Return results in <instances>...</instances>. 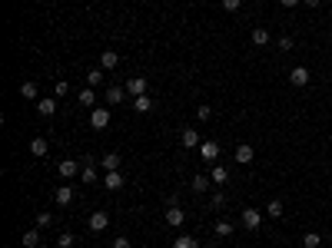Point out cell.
<instances>
[{
    "label": "cell",
    "instance_id": "6da1fadb",
    "mask_svg": "<svg viewBox=\"0 0 332 248\" xmlns=\"http://www.w3.org/2000/svg\"><path fill=\"white\" fill-rule=\"evenodd\" d=\"M90 126H93V129H107V126H110V109H107V106L90 109Z\"/></svg>",
    "mask_w": 332,
    "mask_h": 248
},
{
    "label": "cell",
    "instance_id": "7a4b0ae2",
    "mask_svg": "<svg viewBox=\"0 0 332 248\" xmlns=\"http://www.w3.org/2000/svg\"><path fill=\"white\" fill-rule=\"evenodd\" d=\"M56 172H60L63 179H76V175L83 172V166H80V162H76V159H63L60 166H56Z\"/></svg>",
    "mask_w": 332,
    "mask_h": 248
},
{
    "label": "cell",
    "instance_id": "3957f363",
    "mask_svg": "<svg viewBox=\"0 0 332 248\" xmlns=\"http://www.w3.org/2000/svg\"><path fill=\"white\" fill-rule=\"evenodd\" d=\"M123 89H126V96H133V99L143 96V93H146V76H130Z\"/></svg>",
    "mask_w": 332,
    "mask_h": 248
},
{
    "label": "cell",
    "instance_id": "277c9868",
    "mask_svg": "<svg viewBox=\"0 0 332 248\" xmlns=\"http://www.w3.org/2000/svg\"><path fill=\"white\" fill-rule=\"evenodd\" d=\"M103 186H107L110 192H116V189H123V186H126V175L120 172V169H113V172L103 175Z\"/></svg>",
    "mask_w": 332,
    "mask_h": 248
},
{
    "label": "cell",
    "instance_id": "5b68a950",
    "mask_svg": "<svg viewBox=\"0 0 332 248\" xmlns=\"http://www.w3.org/2000/svg\"><path fill=\"white\" fill-rule=\"evenodd\" d=\"M87 225H90V232H107V225H110V215L100 209V212H93V215L87 218Z\"/></svg>",
    "mask_w": 332,
    "mask_h": 248
},
{
    "label": "cell",
    "instance_id": "8992f818",
    "mask_svg": "<svg viewBox=\"0 0 332 248\" xmlns=\"http://www.w3.org/2000/svg\"><path fill=\"white\" fill-rule=\"evenodd\" d=\"M200 155L206 162H216L220 159V143H216V139H206V143H200Z\"/></svg>",
    "mask_w": 332,
    "mask_h": 248
},
{
    "label": "cell",
    "instance_id": "52a82bcc",
    "mask_svg": "<svg viewBox=\"0 0 332 248\" xmlns=\"http://www.w3.org/2000/svg\"><path fill=\"white\" fill-rule=\"evenodd\" d=\"M309 80H313V73H309L306 66H292L289 70V83H292V86H306Z\"/></svg>",
    "mask_w": 332,
    "mask_h": 248
},
{
    "label": "cell",
    "instance_id": "ba28073f",
    "mask_svg": "<svg viewBox=\"0 0 332 248\" xmlns=\"http://www.w3.org/2000/svg\"><path fill=\"white\" fill-rule=\"evenodd\" d=\"M166 222L173 225V229H180V225L186 222V212L180 209V202H176V205H166Z\"/></svg>",
    "mask_w": 332,
    "mask_h": 248
},
{
    "label": "cell",
    "instance_id": "9c48e42d",
    "mask_svg": "<svg viewBox=\"0 0 332 248\" xmlns=\"http://www.w3.org/2000/svg\"><path fill=\"white\" fill-rule=\"evenodd\" d=\"M180 146L183 149H200V132H196L193 126H189V129H183L180 132Z\"/></svg>",
    "mask_w": 332,
    "mask_h": 248
},
{
    "label": "cell",
    "instance_id": "30bf717a",
    "mask_svg": "<svg viewBox=\"0 0 332 248\" xmlns=\"http://www.w3.org/2000/svg\"><path fill=\"white\" fill-rule=\"evenodd\" d=\"M259 222H263V215H259V209H243V229L256 232Z\"/></svg>",
    "mask_w": 332,
    "mask_h": 248
},
{
    "label": "cell",
    "instance_id": "8fae6325",
    "mask_svg": "<svg viewBox=\"0 0 332 248\" xmlns=\"http://www.w3.org/2000/svg\"><path fill=\"white\" fill-rule=\"evenodd\" d=\"M76 103L87 106V109H96V89H93V86H83L80 96H76Z\"/></svg>",
    "mask_w": 332,
    "mask_h": 248
},
{
    "label": "cell",
    "instance_id": "7c38bea8",
    "mask_svg": "<svg viewBox=\"0 0 332 248\" xmlns=\"http://www.w3.org/2000/svg\"><path fill=\"white\" fill-rule=\"evenodd\" d=\"M120 66V53L116 50H103L100 53V70H116Z\"/></svg>",
    "mask_w": 332,
    "mask_h": 248
},
{
    "label": "cell",
    "instance_id": "4fadbf2b",
    "mask_svg": "<svg viewBox=\"0 0 332 248\" xmlns=\"http://www.w3.org/2000/svg\"><path fill=\"white\" fill-rule=\"evenodd\" d=\"M100 166H103V172H113V169L123 166V155H120V152H107V155L100 159Z\"/></svg>",
    "mask_w": 332,
    "mask_h": 248
},
{
    "label": "cell",
    "instance_id": "5bb4252c",
    "mask_svg": "<svg viewBox=\"0 0 332 248\" xmlns=\"http://www.w3.org/2000/svg\"><path fill=\"white\" fill-rule=\"evenodd\" d=\"M50 152V143H47L44 136H37V139H30V155H37V159H44V155Z\"/></svg>",
    "mask_w": 332,
    "mask_h": 248
},
{
    "label": "cell",
    "instance_id": "9a60e30c",
    "mask_svg": "<svg viewBox=\"0 0 332 248\" xmlns=\"http://www.w3.org/2000/svg\"><path fill=\"white\" fill-rule=\"evenodd\" d=\"M232 155H236V162H243V166H246V162H252L256 149H252L249 143H243V146H236V152H232Z\"/></svg>",
    "mask_w": 332,
    "mask_h": 248
},
{
    "label": "cell",
    "instance_id": "2e32d148",
    "mask_svg": "<svg viewBox=\"0 0 332 248\" xmlns=\"http://www.w3.org/2000/svg\"><path fill=\"white\" fill-rule=\"evenodd\" d=\"M20 242H24V248H40V229H30L20 235Z\"/></svg>",
    "mask_w": 332,
    "mask_h": 248
},
{
    "label": "cell",
    "instance_id": "e0dca14e",
    "mask_svg": "<svg viewBox=\"0 0 332 248\" xmlns=\"http://www.w3.org/2000/svg\"><path fill=\"white\" fill-rule=\"evenodd\" d=\"M53 198H56V205H70V202H73V186H60Z\"/></svg>",
    "mask_w": 332,
    "mask_h": 248
},
{
    "label": "cell",
    "instance_id": "ac0fdd59",
    "mask_svg": "<svg viewBox=\"0 0 332 248\" xmlns=\"http://www.w3.org/2000/svg\"><path fill=\"white\" fill-rule=\"evenodd\" d=\"M209 182H213L209 175H193V179H189V189H193V192H206Z\"/></svg>",
    "mask_w": 332,
    "mask_h": 248
},
{
    "label": "cell",
    "instance_id": "d6986e66",
    "mask_svg": "<svg viewBox=\"0 0 332 248\" xmlns=\"http://www.w3.org/2000/svg\"><path fill=\"white\" fill-rule=\"evenodd\" d=\"M123 96H126V89H123V86H110V89H107V96H103V99H107L110 106H116V103H123Z\"/></svg>",
    "mask_w": 332,
    "mask_h": 248
},
{
    "label": "cell",
    "instance_id": "ffe728a7",
    "mask_svg": "<svg viewBox=\"0 0 332 248\" xmlns=\"http://www.w3.org/2000/svg\"><path fill=\"white\" fill-rule=\"evenodd\" d=\"M37 112L40 116H53L56 112V99H37Z\"/></svg>",
    "mask_w": 332,
    "mask_h": 248
},
{
    "label": "cell",
    "instance_id": "44dd1931",
    "mask_svg": "<svg viewBox=\"0 0 332 248\" xmlns=\"http://www.w3.org/2000/svg\"><path fill=\"white\" fill-rule=\"evenodd\" d=\"M133 109H136V112H150L153 109V96H136V99H133Z\"/></svg>",
    "mask_w": 332,
    "mask_h": 248
},
{
    "label": "cell",
    "instance_id": "7402d4cb",
    "mask_svg": "<svg viewBox=\"0 0 332 248\" xmlns=\"http://www.w3.org/2000/svg\"><path fill=\"white\" fill-rule=\"evenodd\" d=\"M209 179H213L216 186H226V182H229V172H226V166H213V172H209Z\"/></svg>",
    "mask_w": 332,
    "mask_h": 248
},
{
    "label": "cell",
    "instance_id": "603a6c76",
    "mask_svg": "<svg viewBox=\"0 0 332 248\" xmlns=\"http://www.w3.org/2000/svg\"><path fill=\"white\" fill-rule=\"evenodd\" d=\"M103 73H107V70H100V66H93V70H90V73H87V86H100V80H103Z\"/></svg>",
    "mask_w": 332,
    "mask_h": 248
},
{
    "label": "cell",
    "instance_id": "cb8c5ba5",
    "mask_svg": "<svg viewBox=\"0 0 332 248\" xmlns=\"http://www.w3.org/2000/svg\"><path fill=\"white\" fill-rule=\"evenodd\" d=\"M252 43H256V47H266V43H269V30L256 27V30H252Z\"/></svg>",
    "mask_w": 332,
    "mask_h": 248
},
{
    "label": "cell",
    "instance_id": "d4e9b609",
    "mask_svg": "<svg viewBox=\"0 0 332 248\" xmlns=\"http://www.w3.org/2000/svg\"><path fill=\"white\" fill-rule=\"evenodd\" d=\"M96 179H100V175H96V169H93V166H83V172H80V182H87V186H93Z\"/></svg>",
    "mask_w": 332,
    "mask_h": 248
},
{
    "label": "cell",
    "instance_id": "484cf974",
    "mask_svg": "<svg viewBox=\"0 0 332 248\" xmlns=\"http://www.w3.org/2000/svg\"><path fill=\"white\" fill-rule=\"evenodd\" d=\"M266 215H272V218L282 215V202L279 198H269V202H266Z\"/></svg>",
    "mask_w": 332,
    "mask_h": 248
},
{
    "label": "cell",
    "instance_id": "4316f807",
    "mask_svg": "<svg viewBox=\"0 0 332 248\" xmlns=\"http://www.w3.org/2000/svg\"><path fill=\"white\" fill-rule=\"evenodd\" d=\"M302 245H306V248H319V245H322V235H316V232H306V235H302Z\"/></svg>",
    "mask_w": 332,
    "mask_h": 248
},
{
    "label": "cell",
    "instance_id": "83f0119b",
    "mask_svg": "<svg viewBox=\"0 0 332 248\" xmlns=\"http://www.w3.org/2000/svg\"><path fill=\"white\" fill-rule=\"evenodd\" d=\"M20 96H24V99H37V83H30V80H27L24 86H20Z\"/></svg>",
    "mask_w": 332,
    "mask_h": 248
},
{
    "label": "cell",
    "instance_id": "f1b7e54d",
    "mask_svg": "<svg viewBox=\"0 0 332 248\" xmlns=\"http://www.w3.org/2000/svg\"><path fill=\"white\" fill-rule=\"evenodd\" d=\"M209 209H226V192H213L209 195Z\"/></svg>",
    "mask_w": 332,
    "mask_h": 248
},
{
    "label": "cell",
    "instance_id": "f546056e",
    "mask_svg": "<svg viewBox=\"0 0 332 248\" xmlns=\"http://www.w3.org/2000/svg\"><path fill=\"white\" fill-rule=\"evenodd\" d=\"M56 245H60V248H73V232H60Z\"/></svg>",
    "mask_w": 332,
    "mask_h": 248
},
{
    "label": "cell",
    "instance_id": "4dcf8cb0",
    "mask_svg": "<svg viewBox=\"0 0 332 248\" xmlns=\"http://www.w3.org/2000/svg\"><path fill=\"white\" fill-rule=\"evenodd\" d=\"M50 222H53V215H50V212H37V229H47Z\"/></svg>",
    "mask_w": 332,
    "mask_h": 248
},
{
    "label": "cell",
    "instance_id": "1f68e13d",
    "mask_svg": "<svg viewBox=\"0 0 332 248\" xmlns=\"http://www.w3.org/2000/svg\"><path fill=\"white\" fill-rule=\"evenodd\" d=\"M216 235H220V238L232 235V225H229V222H216Z\"/></svg>",
    "mask_w": 332,
    "mask_h": 248
},
{
    "label": "cell",
    "instance_id": "d6a6232c",
    "mask_svg": "<svg viewBox=\"0 0 332 248\" xmlns=\"http://www.w3.org/2000/svg\"><path fill=\"white\" fill-rule=\"evenodd\" d=\"M173 248H200V245H196L189 235H183V238H176V245H173Z\"/></svg>",
    "mask_w": 332,
    "mask_h": 248
},
{
    "label": "cell",
    "instance_id": "836d02e7",
    "mask_svg": "<svg viewBox=\"0 0 332 248\" xmlns=\"http://www.w3.org/2000/svg\"><path fill=\"white\" fill-rule=\"evenodd\" d=\"M239 7H243V0H223V10H239Z\"/></svg>",
    "mask_w": 332,
    "mask_h": 248
},
{
    "label": "cell",
    "instance_id": "e575fe53",
    "mask_svg": "<svg viewBox=\"0 0 332 248\" xmlns=\"http://www.w3.org/2000/svg\"><path fill=\"white\" fill-rule=\"evenodd\" d=\"M292 47H296V43H292V37H282V40H279V50H282V53H289Z\"/></svg>",
    "mask_w": 332,
    "mask_h": 248
},
{
    "label": "cell",
    "instance_id": "d590c367",
    "mask_svg": "<svg viewBox=\"0 0 332 248\" xmlns=\"http://www.w3.org/2000/svg\"><path fill=\"white\" fill-rule=\"evenodd\" d=\"M113 248H133V245H130V238L120 235V238H113Z\"/></svg>",
    "mask_w": 332,
    "mask_h": 248
},
{
    "label": "cell",
    "instance_id": "8d00e7d4",
    "mask_svg": "<svg viewBox=\"0 0 332 248\" xmlns=\"http://www.w3.org/2000/svg\"><path fill=\"white\" fill-rule=\"evenodd\" d=\"M196 116H200V119H209V116H213V109H209V106H200V109H196Z\"/></svg>",
    "mask_w": 332,
    "mask_h": 248
},
{
    "label": "cell",
    "instance_id": "74e56055",
    "mask_svg": "<svg viewBox=\"0 0 332 248\" xmlns=\"http://www.w3.org/2000/svg\"><path fill=\"white\" fill-rule=\"evenodd\" d=\"M279 4H282V7H286V10H289V7H299L302 0H279Z\"/></svg>",
    "mask_w": 332,
    "mask_h": 248
},
{
    "label": "cell",
    "instance_id": "f35d334b",
    "mask_svg": "<svg viewBox=\"0 0 332 248\" xmlns=\"http://www.w3.org/2000/svg\"><path fill=\"white\" fill-rule=\"evenodd\" d=\"M302 4H306V7H319L322 0H302Z\"/></svg>",
    "mask_w": 332,
    "mask_h": 248
},
{
    "label": "cell",
    "instance_id": "ab89813d",
    "mask_svg": "<svg viewBox=\"0 0 332 248\" xmlns=\"http://www.w3.org/2000/svg\"><path fill=\"white\" fill-rule=\"evenodd\" d=\"M200 248H213V245H200Z\"/></svg>",
    "mask_w": 332,
    "mask_h": 248
},
{
    "label": "cell",
    "instance_id": "60d3db41",
    "mask_svg": "<svg viewBox=\"0 0 332 248\" xmlns=\"http://www.w3.org/2000/svg\"><path fill=\"white\" fill-rule=\"evenodd\" d=\"M329 242H332V232H329Z\"/></svg>",
    "mask_w": 332,
    "mask_h": 248
}]
</instances>
